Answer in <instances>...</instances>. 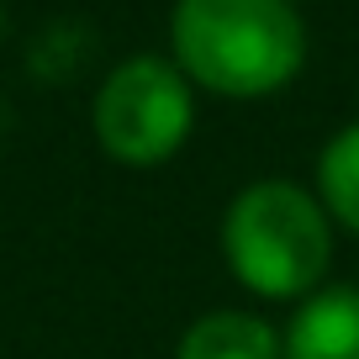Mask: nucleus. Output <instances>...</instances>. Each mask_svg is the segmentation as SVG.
<instances>
[{
	"label": "nucleus",
	"mask_w": 359,
	"mask_h": 359,
	"mask_svg": "<svg viewBox=\"0 0 359 359\" xmlns=\"http://www.w3.org/2000/svg\"><path fill=\"white\" fill-rule=\"evenodd\" d=\"M169 58L191 90L264 101L302 74L306 22L291 0H175Z\"/></svg>",
	"instance_id": "obj_1"
},
{
	"label": "nucleus",
	"mask_w": 359,
	"mask_h": 359,
	"mask_svg": "<svg viewBox=\"0 0 359 359\" xmlns=\"http://www.w3.org/2000/svg\"><path fill=\"white\" fill-rule=\"evenodd\" d=\"M222 264L259 302H306L333 264V222L323 201L296 180H254L227 201Z\"/></svg>",
	"instance_id": "obj_2"
},
{
	"label": "nucleus",
	"mask_w": 359,
	"mask_h": 359,
	"mask_svg": "<svg viewBox=\"0 0 359 359\" xmlns=\"http://www.w3.org/2000/svg\"><path fill=\"white\" fill-rule=\"evenodd\" d=\"M90 127L106 158L127 169H158L191 143L196 90L164 53H133L101 79Z\"/></svg>",
	"instance_id": "obj_3"
},
{
	"label": "nucleus",
	"mask_w": 359,
	"mask_h": 359,
	"mask_svg": "<svg viewBox=\"0 0 359 359\" xmlns=\"http://www.w3.org/2000/svg\"><path fill=\"white\" fill-rule=\"evenodd\" d=\"M280 359H359V285H323L296 302Z\"/></svg>",
	"instance_id": "obj_4"
},
{
	"label": "nucleus",
	"mask_w": 359,
	"mask_h": 359,
	"mask_svg": "<svg viewBox=\"0 0 359 359\" xmlns=\"http://www.w3.org/2000/svg\"><path fill=\"white\" fill-rule=\"evenodd\" d=\"M175 359H280V327L243 306H217L180 333Z\"/></svg>",
	"instance_id": "obj_5"
},
{
	"label": "nucleus",
	"mask_w": 359,
	"mask_h": 359,
	"mask_svg": "<svg viewBox=\"0 0 359 359\" xmlns=\"http://www.w3.org/2000/svg\"><path fill=\"white\" fill-rule=\"evenodd\" d=\"M317 201H323L327 222L359 238V122L338 127L317 154Z\"/></svg>",
	"instance_id": "obj_6"
},
{
	"label": "nucleus",
	"mask_w": 359,
	"mask_h": 359,
	"mask_svg": "<svg viewBox=\"0 0 359 359\" xmlns=\"http://www.w3.org/2000/svg\"><path fill=\"white\" fill-rule=\"evenodd\" d=\"M291 6H296V0H291Z\"/></svg>",
	"instance_id": "obj_7"
}]
</instances>
